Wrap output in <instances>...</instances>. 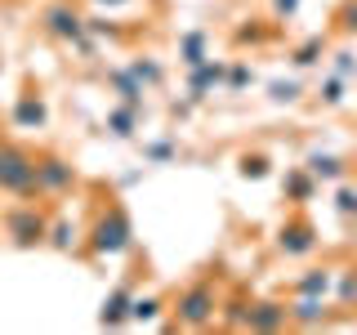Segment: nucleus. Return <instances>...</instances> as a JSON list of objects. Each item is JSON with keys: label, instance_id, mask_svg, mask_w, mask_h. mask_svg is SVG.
Segmentation results:
<instances>
[{"label": "nucleus", "instance_id": "obj_1", "mask_svg": "<svg viewBox=\"0 0 357 335\" xmlns=\"http://www.w3.org/2000/svg\"><path fill=\"white\" fill-rule=\"evenodd\" d=\"M85 251L98 255V260H116L134 246V223H130V210L121 201H107L103 210L94 215V223L85 228Z\"/></svg>", "mask_w": 357, "mask_h": 335}, {"label": "nucleus", "instance_id": "obj_2", "mask_svg": "<svg viewBox=\"0 0 357 335\" xmlns=\"http://www.w3.org/2000/svg\"><path fill=\"white\" fill-rule=\"evenodd\" d=\"M0 193L36 197V152H27L14 139H0Z\"/></svg>", "mask_w": 357, "mask_h": 335}, {"label": "nucleus", "instance_id": "obj_3", "mask_svg": "<svg viewBox=\"0 0 357 335\" xmlns=\"http://www.w3.org/2000/svg\"><path fill=\"white\" fill-rule=\"evenodd\" d=\"M45 232H50V215L36 206L31 197H18L14 206L5 210V237L18 246V251H31V246H45Z\"/></svg>", "mask_w": 357, "mask_h": 335}, {"label": "nucleus", "instance_id": "obj_4", "mask_svg": "<svg viewBox=\"0 0 357 335\" xmlns=\"http://www.w3.org/2000/svg\"><path fill=\"white\" fill-rule=\"evenodd\" d=\"M219 318V290L210 277H201V282H192L178 295V304H174V322L178 327H188V331H201V327H210V322Z\"/></svg>", "mask_w": 357, "mask_h": 335}, {"label": "nucleus", "instance_id": "obj_5", "mask_svg": "<svg viewBox=\"0 0 357 335\" xmlns=\"http://www.w3.org/2000/svg\"><path fill=\"white\" fill-rule=\"evenodd\" d=\"M76 188V165L59 152H40L36 156V197H63Z\"/></svg>", "mask_w": 357, "mask_h": 335}, {"label": "nucleus", "instance_id": "obj_6", "mask_svg": "<svg viewBox=\"0 0 357 335\" xmlns=\"http://www.w3.org/2000/svg\"><path fill=\"white\" fill-rule=\"evenodd\" d=\"M40 27H45V36H54V40H67V45H72V40L85 31V14L72 5V0H59V5H50V9L40 14Z\"/></svg>", "mask_w": 357, "mask_h": 335}, {"label": "nucleus", "instance_id": "obj_7", "mask_svg": "<svg viewBox=\"0 0 357 335\" xmlns=\"http://www.w3.org/2000/svg\"><path fill=\"white\" fill-rule=\"evenodd\" d=\"M312 246H317V228L304 219V215H290L282 228H277V251L290 255V260H299V255H308Z\"/></svg>", "mask_w": 357, "mask_h": 335}, {"label": "nucleus", "instance_id": "obj_8", "mask_svg": "<svg viewBox=\"0 0 357 335\" xmlns=\"http://www.w3.org/2000/svg\"><path fill=\"white\" fill-rule=\"evenodd\" d=\"M9 121H14L18 130H45V121H50V107H45V98L36 89H27V94H18L14 112H9Z\"/></svg>", "mask_w": 357, "mask_h": 335}, {"label": "nucleus", "instance_id": "obj_9", "mask_svg": "<svg viewBox=\"0 0 357 335\" xmlns=\"http://www.w3.org/2000/svg\"><path fill=\"white\" fill-rule=\"evenodd\" d=\"M250 331H282L290 327V308L277 304V299H264V304H250V318H245Z\"/></svg>", "mask_w": 357, "mask_h": 335}, {"label": "nucleus", "instance_id": "obj_10", "mask_svg": "<svg viewBox=\"0 0 357 335\" xmlns=\"http://www.w3.org/2000/svg\"><path fill=\"white\" fill-rule=\"evenodd\" d=\"M188 85H192V98H206L210 89H219L223 85V76H228V67L215 63V59H206V63H197V67H188Z\"/></svg>", "mask_w": 357, "mask_h": 335}, {"label": "nucleus", "instance_id": "obj_11", "mask_svg": "<svg viewBox=\"0 0 357 335\" xmlns=\"http://www.w3.org/2000/svg\"><path fill=\"white\" fill-rule=\"evenodd\" d=\"M130 299H134V290H130V286H116V290L103 299L98 322H103V327H126V322H130Z\"/></svg>", "mask_w": 357, "mask_h": 335}, {"label": "nucleus", "instance_id": "obj_12", "mask_svg": "<svg viewBox=\"0 0 357 335\" xmlns=\"http://www.w3.org/2000/svg\"><path fill=\"white\" fill-rule=\"evenodd\" d=\"M81 237H85V228L81 223H72V219H50V232H45V241L54 246V251H76L81 246Z\"/></svg>", "mask_w": 357, "mask_h": 335}, {"label": "nucleus", "instance_id": "obj_13", "mask_svg": "<svg viewBox=\"0 0 357 335\" xmlns=\"http://www.w3.org/2000/svg\"><path fill=\"white\" fill-rule=\"evenodd\" d=\"M290 322H295V327H317V322H326L321 295H299V304H290Z\"/></svg>", "mask_w": 357, "mask_h": 335}, {"label": "nucleus", "instance_id": "obj_14", "mask_svg": "<svg viewBox=\"0 0 357 335\" xmlns=\"http://www.w3.org/2000/svg\"><path fill=\"white\" fill-rule=\"evenodd\" d=\"M112 85H116V94H121V103H126V107H134V112L143 107V94H148V89L134 81L130 67H116V72H112Z\"/></svg>", "mask_w": 357, "mask_h": 335}, {"label": "nucleus", "instance_id": "obj_15", "mask_svg": "<svg viewBox=\"0 0 357 335\" xmlns=\"http://www.w3.org/2000/svg\"><path fill=\"white\" fill-rule=\"evenodd\" d=\"M304 170L312 179H344V174H349V165H344L340 156H331V152H312L308 161H304Z\"/></svg>", "mask_w": 357, "mask_h": 335}, {"label": "nucleus", "instance_id": "obj_16", "mask_svg": "<svg viewBox=\"0 0 357 335\" xmlns=\"http://www.w3.org/2000/svg\"><path fill=\"white\" fill-rule=\"evenodd\" d=\"M178 59H183V67H197L206 63V31H183V40H178Z\"/></svg>", "mask_w": 357, "mask_h": 335}, {"label": "nucleus", "instance_id": "obj_17", "mask_svg": "<svg viewBox=\"0 0 357 335\" xmlns=\"http://www.w3.org/2000/svg\"><path fill=\"white\" fill-rule=\"evenodd\" d=\"M282 188H286V197H290V201H308L312 193H317V179H312L304 165H299V170H290V174H286V184H282Z\"/></svg>", "mask_w": 357, "mask_h": 335}, {"label": "nucleus", "instance_id": "obj_18", "mask_svg": "<svg viewBox=\"0 0 357 335\" xmlns=\"http://www.w3.org/2000/svg\"><path fill=\"white\" fill-rule=\"evenodd\" d=\"M126 67L134 72V81H139L143 89H156V85L165 81V67H161V63H152V59H130Z\"/></svg>", "mask_w": 357, "mask_h": 335}, {"label": "nucleus", "instance_id": "obj_19", "mask_svg": "<svg viewBox=\"0 0 357 335\" xmlns=\"http://www.w3.org/2000/svg\"><path fill=\"white\" fill-rule=\"evenodd\" d=\"M321 54H326V36H308L295 54H290V63H295V67H317Z\"/></svg>", "mask_w": 357, "mask_h": 335}, {"label": "nucleus", "instance_id": "obj_20", "mask_svg": "<svg viewBox=\"0 0 357 335\" xmlns=\"http://www.w3.org/2000/svg\"><path fill=\"white\" fill-rule=\"evenodd\" d=\"M331 282H335V273L331 268H308V277H299V295H326L331 290Z\"/></svg>", "mask_w": 357, "mask_h": 335}, {"label": "nucleus", "instance_id": "obj_21", "mask_svg": "<svg viewBox=\"0 0 357 335\" xmlns=\"http://www.w3.org/2000/svg\"><path fill=\"white\" fill-rule=\"evenodd\" d=\"M107 130L116 139H134V107H112L107 112Z\"/></svg>", "mask_w": 357, "mask_h": 335}, {"label": "nucleus", "instance_id": "obj_22", "mask_svg": "<svg viewBox=\"0 0 357 335\" xmlns=\"http://www.w3.org/2000/svg\"><path fill=\"white\" fill-rule=\"evenodd\" d=\"M250 304H255V299H245V295L228 299V304H219V308H223V327H245V318H250Z\"/></svg>", "mask_w": 357, "mask_h": 335}, {"label": "nucleus", "instance_id": "obj_23", "mask_svg": "<svg viewBox=\"0 0 357 335\" xmlns=\"http://www.w3.org/2000/svg\"><path fill=\"white\" fill-rule=\"evenodd\" d=\"M161 313V299L156 295H134L130 299V322H152Z\"/></svg>", "mask_w": 357, "mask_h": 335}, {"label": "nucleus", "instance_id": "obj_24", "mask_svg": "<svg viewBox=\"0 0 357 335\" xmlns=\"http://www.w3.org/2000/svg\"><path fill=\"white\" fill-rule=\"evenodd\" d=\"M317 98L326 107H340L344 103V76H326V81H321V89H317Z\"/></svg>", "mask_w": 357, "mask_h": 335}, {"label": "nucleus", "instance_id": "obj_25", "mask_svg": "<svg viewBox=\"0 0 357 335\" xmlns=\"http://www.w3.org/2000/svg\"><path fill=\"white\" fill-rule=\"evenodd\" d=\"M237 170H241V179H264V174H268V156H264V152H245Z\"/></svg>", "mask_w": 357, "mask_h": 335}, {"label": "nucleus", "instance_id": "obj_26", "mask_svg": "<svg viewBox=\"0 0 357 335\" xmlns=\"http://www.w3.org/2000/svg\"><path fill=\"white\" fill-rule=\"evenodd\" d=\"M250 81H255V72H250V67H245V63H232V72L223 76V89H228V94H237V89H245Z\"/></svg>", "mask_w": 357, "mask_h": 335}, {"label": "nucleus", "instance_id": "obj_27", "mask_svg": "<svg viewBox=\"0 0 357 335\" xmlns=\"http://www.w3.org/2000/svg\"><path fill=\"white\" fill-rule=\"evenodd\" d=\"M268 94H273V103H295L304 89H299V81H273V85H268Z\"/></svg>", "mask_w": 357, "mask_h": 335}, {"label": "nucleus", "instance_id": "obj_28", "mask_svg": "<svg viewBox=\"0 0 357 335\" xmlns=\"http://www.w3.org/2000/svg\"><path fill=\"white\" fill-rule=\"evenodd\" d=\"M237 40H241V45H264V40H273V27H259V22L237 27Z\"/></svg>", "mask_w": 357, "mask_h": 335}, {"label": "nucleus", "instance_id": "obj_29", "mask_svg": "<svg viewBox=\"0 0 357 335\" xmlns=\"http://www.w3.org/2000/svg\"><path fill=\"white\" fill-rule=\"evenodd\" d=\"M335 206H340V215H357V188H340Z\"/></svg>", "mask_w": 357, "mask_h": 335}, {"label": "nucleus", "instance_id": "obj_30", "mask_svg": "<svg viewBox=\"0 0 357 335\" xmlns=\"http://www.w3.org/2000/svg\"><path fill=\"white\" fill-rule=\"evenodd\" d=\"M143 152H148V161H170V156H174V143H148V148H143Z\"/></svg>", "mask_w": 357, "mask_h": 335}, {"label": "nucleus", "instance_id": "obj_31", "mask_svg": "<svg viewBox=\"0 0 357 335\" xmlns=\"http://www.w3.org/2000/svg\"><path fill=\"white\" fill-rule=\"evenodd\" d=\"M340 27H344V31H357V0H344V9H340Z\"/></svg>", "mask_w": 357, "mask_h": 335}, {"label": "nucleus", "instance_id": "obj_32", "mask_svg": "<svg viewBox=\"0 0 357 335\" xmlns=\"http://www.w3.org/2000/svg\"><path fill=\"white\" fill-rule=\"evenodd\" d=\"M353 295H357V268L349 277H344V290H340V304H353Z\"/></svg>", "mask_w": 357, "mask_h": 335}, {"label": "nucleus", "instance_id": "obj_33", "mask_svg": "<svg viewBox=\"0 0 357 335\" xmlns=\"http://www.w3.org/2000/svg\"><path fill=\"white\" fill-rule=\"evenodd\" d=\"M295 9H299V0H273V14L277 18H290Z\"/></svg>", "mask_w": 357, "mask_h": 335}, {"label": "nucleus", "instance_id": "obj_34", "mask_svg": "<svg viewBox=\"0 0 357 335\" xmlns=\"http://www.w3.org/2000/svg\"><path fill=\"white\" fill-rule=\"evenodd\" d=\"M335 59H340V63H335V67H340V76H353V54H335Z\"/></svg>", "mask_w": 357, "mask_h": 335}, {"label": "nucleus", "instance_id": "obj_35", "mask_svg": "<svg viewBox=\"0 0 357 335\" xmlns=\"http://www.w3.org/2000/svg\"><path fill=\"white\" fill-rule=\"evenodd\" d=\"M94 5H103V9H116V5H130V0H94Z\"/></svg>", "mask_w": 357, "mask_h": 335}, {"label": "nucleus", "instance_id": "obj_36", "mask_svg": "<svg viewBox=\"0 0 357 335\" xmlns=\"http://www.w3.org/2000/svg\"><path fill=\"white\" fill-rule=\"evenodd\" d=\"M0 67H5V54H0Z\"/></svg>", "mask_w": 357, "mask_h": 335}]
</instances>
